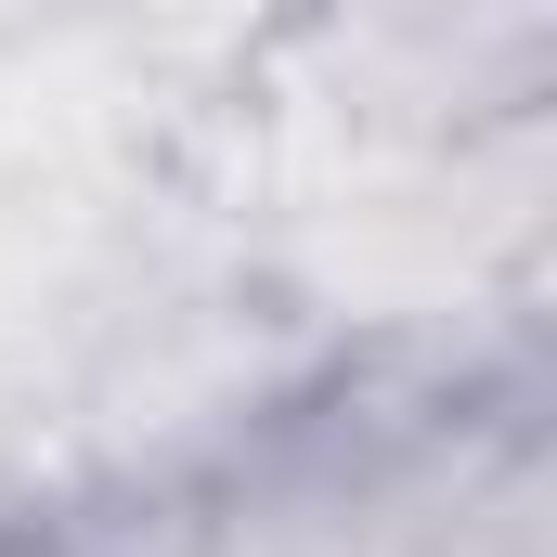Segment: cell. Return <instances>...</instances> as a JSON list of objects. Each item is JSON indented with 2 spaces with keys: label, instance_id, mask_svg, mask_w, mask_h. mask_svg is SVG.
Wrapping results in <instances>:
<instances>
[{
  "label": "cell",
  "instance_id": "1",
  "mask_svg": "<svg viewBox=\"0 0 557 557\" xmlns=\"http://www.w3.org/2000/svg\"><path fill=\"white\" fill-rule=\"evenodd\" d=\"M532 416V389L467 376H311L221 467L131 506L143 557H416L454 480Z\"/></svg>",
  "mask_w": 557,
  "mask_h": 557
},
{
  "label": "cell",
  "instance_id": "2",
  "mask_svg": "<svg viewBox=\"0 0 557 557\" xmlns=\"http://www.w3.org/2000/svg\"><path fill=\"white\" fill-rule=\"evenodd\" d=\"M557 0H273L285 65L363 143H493L545 104Z\"/></svg>",
  "mask_w": 557,
  "mask_h": 557
},
{
  "label": "cell",
  "instance_id": "3",
  "mask_svg": "<svg viewBox=\"0 0 557 557\" xmlns=\"http://www.w3.org/2000/svg\"><path fill=\"white\" fill-rule=\"evenodd\" d=\"M416 557H557V454H545V416H519L467 480H454V506L428 519Z\"/></svg>",
  "mask_w": 557,
  "mask_h": 557
}]
</instances>
